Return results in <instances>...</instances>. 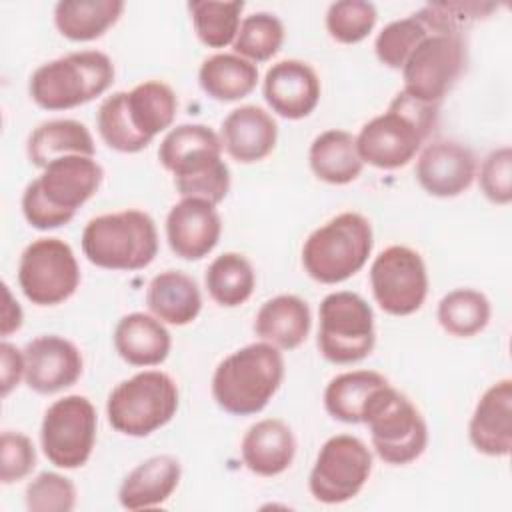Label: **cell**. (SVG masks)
<instances>
[{"instance_id":"19","label":"cell","mask_w":512,"mask_h":512,"mask_svg":"<svg viewBox=\"0 0 512 512\" xmlns=\"http://www.w3.org/2000/svg\"><path fill=\"white\" fill-rule=\"evenodd\" d=\"M476 176L472 150L454 140H434L418 156L416 180L436 198H454L470 188Z\"/></svg>"},{"instance_id":"40","label":"cell","mask_w":512,"mask_h":512,"mask_svg":"<svg viewBox=\"0 0 512 512\" xmlns=\"http://www.w3.org/2000/svg\"><path fill=\"white\" fill-rule=\"evenodd\" d=\"M482 194L498 206H506L512 200V150L502 146L492 150L480 166Z\"/></svg>"},{"instance_id":"42","label":"cell","mask_w":512,"mask_h":512,"mask_svg":"<svg viewBox=\"0 0 512 512\" xmlns=\"http://www.w3.org/2000/svg\"><path fill=\"white\" fill-rule=\"evenodd\" d=\"M20 378H24V352H20L14 344H0V394L6 398L12 388L18 386Z\"/></svg>"},{"instance_id":"4","label":"cell","mask_w":512,"mask_h":512,"mask_svg":"<svg viewBox=\"0 0 512 512\" xmlns=\"http://www.w3.org/2000/svg\"><path fill=\"white\" fill-rule=\"evenodd\" d=\"M436 108L398 92L388 110L358 132L356 150L362 162L382 170L406 166L436 126Z\"/></svg>"},{"instance_id":"30","label":"cell","mask_w":512,"mask_h":512,"mask_svg":"<svg viewBox=\"0 0 512 512\" xmlns=\"http://www.w3.org/2000/svg\"><path fill=\"white\" fill-rule=\"evenodd\" d=\"M122 10V0H62L54 8V24L64 38L88 42L116 24Z\"/></svg>"},{"instance_id":"34","label":"cell","mask_w":512,"mask_h":512,"mask_svg":"<svg viewBox=\"0 0 512 512\" xmlns=\"http://www.w3.org/2000/svg\"><path fill=\"white\" fill-rule=\"evenodd\" d=\"M490 312V302L482 292L474 288H456L442 296L436 318L448 334L470 338L488 326Z\"/></svg>"},{"instance_id":"26","label":"cell","mask_w":512,"mask_h":512,"mask_svg":"<svg viewBox=\"0 0 512 512\" xmlns=\"http://www.w3.org/2000/svg\"><path fill=\"white\" fill-rule=\"evenodd\" d=\"M310 326V308L306 300L294 294H280L266 300L254 320L256 336L280 350L298 348L308 338Z\"/></svg>"},{"instance_id":"27","label":"cell","mask_w":512,"mask_h":512,"mask_svg":"<svg viewBox=\"0 0 512 512\" xmlns=\"http://www.w3.org/2000/svg\"><path fill=\"white\" fill-rule=\"evenodd\" d=\"M146 304L158 320L184 326L196 320L200 314L202 294L192 276L180 270H166L150 280L146 290Z\"/></svg>"},{"instance_id":"18","label":"cell","mask_w":512,"mask_h":512,"mask_svg":"<svg viewBox=\"0 0 512 512\" xmlns=\"http://www.w3.org/2000/svg\"><path fill=\"white\" fill-rule=\"evenodd\" d=\"M222 234V220L216 204L202 198H182L166 216V240L182 260L208 256Z\"/></svg>"},{"instance_id":"28","label":"cell","mask_w":512,"mask_h":512,"mask_svg":"<svg viewBox=\"0 0 512 512\" xmlns=\"http://www.w3.org/2000/svg\"><path fill=\"white\" fill-rule=\"evenodd\" d=\"M26 154L32 166L46 168L62 156H90L94 158L96 146L88 128L78 120H48L32 130L26 142Z\"/></svg>"},{"instance_id":"20","label":"cell","mask_w":512,"mask_h":512,"mask_svg":"<svg viewBox=\"0 0 512 512\" xmlns=\"http://www.w3.org/2000/svg\"><path fill=\"white\" fill-rule=\"evenodd\" d=\"M264 100L282 118L300 120L312 114L320 100L316 70L302 60H280L264 76Z\"/></svg>"},{"instance_id":"39","label":"cell","mask_w":512,"mask_h":512,"mask_svg":"<svg viewBox=\"0 0 512 512\" xmlns=\"http://www.w3.org/2000/svg\"><path fill=\"white\" fill-rule=\"evenodd\" d=\"M26 508L30 512H70L76 506V486L56 472H40L26 486Z\"/></svg>"},{"instance_id":"24","label":"cell","mask_w":512,"mask_h":512,"mask_svg":"<svg viewBox=\"0 0 512 512\" xmlns=\"http://www.w3.org/2000/svg\"><path fill=\"white\" fill-rule=\"evenodd\" d=\"M180 476L182 468L174 456H152L132 468L122 480L118 490L120 506L126 510L160 506L178 488Z\"/></svg>"},{"instance_id":"2","label":"cell","mask_w":512,"mask_h":512,"mask_svg":"<svg viewBox=\"0 0 512 512\" xmlns=\"http://www.w3.org/2000/svg\"><path fill=\"white\" fill-rule=\"evenodd\" d=\"M158 160L174 176L176 192L182 198L220 204L230 190V170L222 160V142L204 124L172 128L160 142Z\"/></svg>"},{"instance_id":"38","label":"cell","mask_w":512,"mask_h":512,"mask_svg":"<svg viewBox=\"0 0 512 512\" xmlns=\"http://www.w3.org/2000/svg\"><path fill=\"white\" fill-rule=\"evenodd\" d=\"M376 6L364 0H340L330 4L326 12L328 34L342 44L364 40L376 24Z\"/></svg>"},{"instance_id":"17","label":"cell","mask_w":512,"mask_h":512,"mask_svg":"<svg viewBox=\"0 0 512 512\" xmlns=\"http://www.w3.org/2000/svg\"><path fill=\"white\" fill-rule=\"evenodd\" d=\"M24 380L38 394H54L76 384L82 376V354L66 338L44 334L26 344Z\"/></svg>"},{"instance_id":"1","label":"cell","mask_w":512,"mask_h":512,"mask_svg":"<svg viewBox=\"0 0 512 512\" xmlns=\"http://www.w3.org/2000/svg\"><path fill=\"white\" fill-rule=\"evenodd\" d=\"M176 108V94L162 80H146L130 92H114L98 108L100 138L116 152H140L174 122Z\"/></svg>"},{"instance_id":"12","label":"cell","mask_w":512,"mask_h":512,"mask_svg":"<svg viewBox=\"0 0 512 512\" xmlns=\"http://www.w3.org/2000/svg\"><path fill=\"white\" fill-rule=\"evenodd\" d=\"M464 66L466 44L462 32L432 30L402 66V92L424 104L438 106L462 76Z\"/></svg>"},{"instance_id":"41","label":"cell","mask_w":512,"mask_h":512,"mask_svg":"<svg viewBox=\"0 0 512 512\" xmlns=\"http://www.w3.org/2000/svg\"><path fill=\"white\" fill-rule=\"evenodd\" d=\"M36 466L32 440L22 432L4 430L0 436V480L12 484L26 478Z\"/></svg>"},{"instance_id":"21","label":"cell","mask_w":512,"mask_h":512,"mask_svg":"<svg viewBox=\"0 0 512 512\" xmlns=\"http://www.w3.org/2000/svg\"><path fill=\"white\" fill-rule=\"evenodd\" d=\"M472 446L486 456H508L512 450V380L492 384L478 400L468 424Z\"/></svg>"},{"instance_id":"10","label":"cell","mask_w":512,"mask_h":512,"mask_svg":"<svg viewBox=\"0 0 512 512\" xmlns=\"http://www.w3.org/2000/svg\"><path fill=\"white\" fill-rule=\"evenodd\" d=\"M178 410V386L160 370H144L120 382L108 396L110 426L126 436L142 438L172 420Z\"/></svg>"},{"instance_id":"5","label":"cell","mask_w":512,"mask_h":512,"mask_svg":"<svg viewBox=\"0 0 512 512\" xmlns=\"http://www.w3.org/2000/svg\"><path fill=\"white\" fill-rule=\"evenodd\" d=\"M282 378L284 358L280 348L268 342H254L232 352L216 366L212 396L228 414H258L272 400Z\"/></svg>"},{"instance_id":"25","label":"cell","mask_w":512,"mask_h":512,"mask_svg":"<svg viewBox=\"0 0 512 512\" xmlns=\"http://www.w3.org/2000/svg\"><path fill=\"white\" fill-rule=\"evenodd\" d=\"M172 338L162 320L144 312H132L114 328V348L132 366H158L170 354Z\"/></svg>"},{"instance_id":"36","label":"cell","mask_w":512,"mask_h":512,"mask_svg":"<svg viewBox=\"0 0 512 512\" xmlns=\"http://www.w3.org/2000/svg\"><path fill=\"white\" fill-rule=\"evenodd\" d=\"M434 28L422 14V10H418L416 14L402 18V20H394L388 26H384L380 30V34L376 36L374 42V52L378 56V60L392 68V70H400L404 66V62L408 60V56L412 54V50L420 44L422 38H426ZM450 32V30H448Z\"/></svg>"},{"instance_id":"43","label":"cell","mask_w":512,"mask_h":512,"mask_svg":"<svg viewBox=\"0 0 512 512\" xmlns=\"http://www.w3.org/2000/svg\"><path fill=\"white\" fill-rule=\"evenodd\" d=\"M4 308H2V326H0V334L8 336L12 332H16L22 326V308L20 304L12 298L10 288L4 284Z\"/></svg>"},{"instance_id":"22","label":"cell","mask_w":512,"mask_h":512,"mask_svg":"<svg viewBox=\"0 0 512 512\" xmlns=\"http://www.w3.org/2000/svg\"><path fill=\"white\" fill-rule=\"evenodd\" d=\"M276 120L260 106L234 108L222 122L220 142L230 158L242 164L264 160L276 146Z\"/></svg>"},{"instance_id":"31","label":"cell","mask_w":512,"mask_h":512,"mask_svg":"<svg viewBox=\"0 0 512 512\" xmlns=\"http://www.w3.org/2000/svg\"><path fill=\"white\" fill-rule=\"evenodd\" d=\"M200 88L218 102L246 98L258 82V68L238 54H214L198 70Z\"/></svg>"},{"instance_id":"7","label":"cell","mask_w":512,"mask_h":512,"mask_svg":"<svg viewBox=\"0 0 512 512\" xmlns=\"http://www.w3.org/2000/svg\"><path fill=\"white\" fill-rule=\"evenodd\" d=\"M114 82V64L100 50H80L34 70L30 98L44 110H70L104 94Z\"/></svg>"},{"instance_id":"6","label":"cell","mask_w":512,"mask_h":512,"mask_svg":"<svg viewBox=\"0 0 512 512\" xmlns=\"http://www.w3.org/2000/svg\"><path fill=\"white\" fill-rule=\"evenodd\" d=\"M82 252L98 268L142 270L158 254L156 224L136 208L96 216L84 226Z\"/></svg>"},{"instance_id":"14","label":"cell","mask_w":512,"mask_h":512,"mask_svg":"<svg viewBox=\"0 0 512 512\" xmlns=\"http://www.w3.org/2000/svg\"><path fill=\"white\" fill-rule=\"evenodd\" d=\"M18 284L36 306L68 300L80 284V266L72 248L60 238L30 242L18 262Z\"/></svg>"},{"instance_id":"16","label":"cell","mask_w":512,"mask_h":512,"mask_svg":"<svg viewBox=\"0 0 512 512\" xmlns=\"http://www.w3.org/2000/svg\"><path fill=\"white\" fill-rule=\"evenodd\" d=\"M370 286L374 300L386 314H414L428 294L426 264L408 246H388L370 266Z\"/></svg>"},{"instance_id":"13","label":"cell","mask_w":512,"mask_h":512,"mask_svg":"<svg viewBox=\"0 0 512 512\" xmlns=\"http://www.w3.org/2000/svg\"><path fill=\"white\" fill-rule=\"evenodd\" d=\"M98 416L86 396L70 394L48 406L40 426L44 456L58 468L74 470L88 462L96 442Z\"/></svg>"},{"instance_id":"35","label":"cell","mask_w":512,"mask_h":512,"mask_svg":"<svg viewBox=\"0 0 512 512\" xmlns=\"http://www.w3.org/2000/svg\"><path fill=\"white\" fill-rule=\"evenodd\" d=\"M188 10L200 42L208 48H224L238 34L244 2L194 0L188 2Z\"/></svg>"},{"instance_id":"8","label":"cell","mask_w":512,"mask_h":512,"mask_svg":"<svg viewBox=\"0 0 512 512\" xmlns=\"http://www.w3.org/2000/svg\"><path fill=\"white\" fill-rule=\"evenodd\" d=\"M372 246L370 220L358 212H342L306 238L302 264L312 280L338 284L368 262Z\"/></svg>"},{"instance_id":"37","label":"cell","mask_w":512,"mask_h":512,"mask_svg":"<svg viewBox=\"0 0 512 512\" xmlns=\"http://www.w3.org/2000/svg\"><path fill=\"white\" fill-rule=\"evenodd\" d=\"M284 42V24L270 12H254L240 22L232 42L234 54L254 62L270 60Z\"/></svg>"},{"instance_id":"9","label":"cell","mask_w":512,"mask_h":512,"mask_svg":"<svg viewBox=\"0 0 512 512\" xmlns=\"http://www.w3.org/2000/svg\"><path fill=\"white\" fill-rule=\"evenodd\" d=\"M362 424L368 426L380 460L392 466L414 462L428 444V426L420 410L390 384L370 394L362 410Z\"/></svg>"},{"instance_id":"29","label":"cell","mask_w":512,"mask_h":512,"mask_svg":"<svg viewBox=\"0 0 512 512\" xmlns=\"http://www.w3.org/2000/svg\"><path fill=\"white\" fill-rule=\"evenodd\" d=\"M308 162L318 180L336 186L356 180L364 168L356 150V136L338 128L326 130L312 140Z\"/></svg>"},{"instance_id":"32","label":"cell","mask_w":512,"mask_h":512,"mask_svg":"<svg viewBox=\"0 0 512 512\" xmlns=\"http://www.w3.org/2000/svg\"><path fill=\"white\" fill-rule=\"evenodd\" d=\"M388 384V380L374 370H354L332 378L324 390L326 412L346 424H360L362 410L370 394Z\"/></svg>"},{"instance_id":"33","label":"cell","mask_w":512,"mask_h":512,"mask_svg":"<svg viewBox=\"0 0 512 512\" xmlns=\"http://www.w3.org/2000/svg\"><path fill=\"white\" fill-rule=\"evenodd\" d=\"M204 282L216 304L234 308L252 296L256 274L246 256L238 252H224L210 262Z\"/></svg>"},{"instance_id":"11","label":"cell","mask_w":512,"mask_h":512,"mask_svg":"<svg viewBox=\"0 0 512 512\" xmlns=\"http://www.w3.org/2000/svg\"><path fill=\"white\" fill-rule=\"evenodd\" d=\"M376 344L374 314L356 292H332L320 302L318 348L332 364L364 360Z\"/></svg>"},{"instance_id":"3","label":"cell","mask_w":512,"mask_h":512,"mask_svg":"<svg viewBox=\"0 0 512 512\" xmlns=\"http://www.w3.org/2000/svg\"><path fill=\"white\" fill-rule=\"evenodd\" d=\"M104 178L102 166L90 156H62L42 168L22 194V214L36 230L68 224L76 210L88 202Z\"/></svg>"},{"instance_id":"23","label":"cell","mask_w":512,"mask_h":512,"mask_svg":"<svg viewBox=\"0 0 512 512\" xmlns=\"http://www.w3.org/2000/svg\"><path fill=\"white\" fill-rule=\"evenodd\" d=\"M244 466L258 476H278L290 468L296 454V438L290 426L278 418L252 424L240 444Z\"/></svg>"},{"instance_id":"15","label":"cell","mask_w":512,"mask_h":512,"mask_svg":"<svg viewBox=\"0 0 512 512\" xmlns=\"http://www.w3.org/2000/svg\"><path fill=\"white\" fill-rule=\"evenodd\" d=\"M372 454L368 446L350 434L328 438L312 466L308 488L322 504H342L352 500L368 482Z\"/></svg>"}]
</instances>
